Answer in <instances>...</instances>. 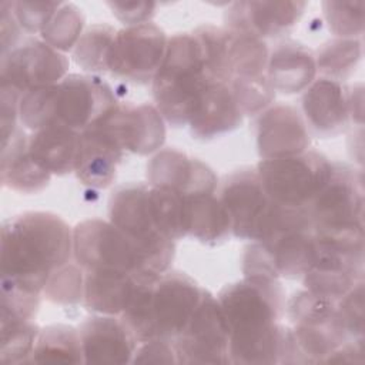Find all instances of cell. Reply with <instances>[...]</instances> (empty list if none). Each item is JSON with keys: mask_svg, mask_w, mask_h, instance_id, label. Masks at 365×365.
Listing matches in <instances>:
<instances>
[{"mask_svg": "<svg viewBox=\"0 0 365 365\" xmlns=\"http://www.w3.org/2000/svg\"><path fill=\"white\" fill-rule=\"evenodd\" d=\"M228 86L242 115L261 114L275 98V91L265 74L255 77H232Z\"/></svg>", "mask_w": 365, "mask_h": 365, "instance_id": "37", "label": "cell"}, {"mask_svg": "<svg viewBox=\"0 0 365 365\" xmlns=\"http://www.w3.org/2000/svg\"><path fill=\"white\" fill-rule=\"evenodd\" d=\"M257 145L262 160L301 154L309 145L305 121L291 106L268 107L257 120Z\"/></svg>", "mask_w": 365, "mask_h": 365, "instance_id": "20", "label": "cell"}, {"mask_svg": "<svg viewBox=\"0 0 365 365\" xmlns=\"http://www.w3.org/2000/svg\"><path fill=\"white\" fill-rule=\"evenodd\" d=\"M168 37L153 23L117 30L108 57V73L133 83H153L167 50Z\"/></svg>", "mask_w": 365, "mask_h": 365, "instance_id": "15", "label": "cell"}, {"mask_svg": "<svg viewBox=\"0 0 365 365\" xmlns=\"http://www.w3.org/2000/svg\"><path fill=\"white\" fill-rule=\"evenodd\" d=\"M255 171L274 202L302 210L328 182L332 163L321 153L307 150L297 155L261 160Z\"/></svg>", "mask_w": 365, "mask_h": 365, "instance_id": "7", "label": "cell"}, {"mask_svg": "<svg viewBox=\"0 0 365 365\" xmlns=\"http://www.w3.org/2000/svg\"><path fill=\"white\" fill-rule=\"evenodd\" d=\"M171 342L178 364H231L230 329L212 294L202 289L191 318Z\"/></svg>", "mask_w": 365, "mask_h": 365, "instance_id": "13", "label": "cell"}, {"mask_svg": "<svg viewBox=\"0 0 365 365\" xmlns=\"http://www.w3.org/2000/svg\"><path fill=\"white\" fill-rule=\"evenodd\" d=\"M202 295L197 282L180 271H165L138 288L120 315L138 344L173 341L191 318Z\"/></svg>", "mask_w": 365, "mask_h": 365, "instance_id": "3", "label": "cell"}, {"mask_svg": "<svg viewBox=\"0 0 365 365\" xmlns=\"http://www.w3.org/2000/svg\"><path fill=\"white\" fill-rule=\"evenodd\" d=\"M302 110L315 133L335 135L345 130L351 120L349 91L338 80L317 78L304 91Z\"/></svg>", "mask_w": 365, "mask_h": 365, "instance_id": "23", "label": "cell"}, {"mask_svg": "<svg viewBox=\"0 0 365 365\" xmlns=\"http://www.w3.org/2000/svg\"><path fill=\"white\" fill-rule=\"evenodd\" d=\"M314 237L315 257L302 275L305 289L338 301L364 279V227Z\"/></svg>", "mask_w": 365, "mask_h": 365, "instance_id": "6", "label": "cell"}, {"mask_svg": "<svg viewBox=\"0 0 365 365\" xmlns=\"http://www.w3.org/2000/svg\"><path fill=\"white\" fill-rule=\"evenodd\" d=\"M228 43L232 77H255L265 74L269 51L264 40L251 34L228 30Z\"/></svg>", "mask_w": 365, "mask_h": 365, "instance_id": "34", "label": "cell"}, {"mask_svg": "<svg viewBox=\"0 0 365 365\" xmlns=\"http://www.w3.org/2000/svg\"><path fill=\"white\" fill-rule=\"evenodd\" d=\"M84 16L73 3H63L41 31V40L63 53L76 47L83 34Z\"/></svg>", "mask_w": 365, "mask_h": 365, "instance_id": "36", "label": "cell"}, {"mask_svg": "<svg viewBox=\"0 0 365 365\" xmlns=\"http://www.w3.org/2000/svg\"><path fill=\"white\" fill-rule=\"evenodd\" d=\"M123 271H84V307L100 315H121L143 282L157 278Z\"/></svg>", "mask_w": 365, "mask_h": 365, "instance_id": "24", "label": "cell"}, {"mask_svg": "<svg viewBox=\"0 0 365 365\" xmlns=\"http://www.w3.org/2000/svg\"><path fill=\"white\" fill-rule=\"evenodd\" d=\"M214 83L205 71L194 33H178L168 38L164 60L153 80L155 108L173 125L188 124L194 111Z\"/></svg>", "mask_w": 365, "mask_h": 365, "instance_id": "5", "label": "cell"}, {"mask_svg": "<svg viewBox=\"0 0 365 365\" xmlns=\"http://www.w3.org/2000/svg\"><path fill=\"white\" fill-rule=\"evenodd\" d=\"M30 362L84 364L80 331L63 324L40 329Z\"/></svg>", "mask_w": 365, "mask_h": 365, "instance_id": "30", "label": "cell"}, {"mask_svg": "<svg viewBox=\"0 0 365 365\" xmlns=\"http://www.w3.org/2000/svg\"><path fill=\"white\" fill-rule=\"evenodd\" d=\"M362 57L359 38H334L318 50L315 56L317 71L332 80L349 77Z\"/></svg>", "mask_w": 365, "mask_h": 365, "instance_id": "35", "label": "cell"}, {"mask_svg": "<svg viewBox=\"0 0 365 365\" xmlns=\"http://www.w3.org/2000/svg\"><path fill=\"white\" fill-rule=\"evenodd\" d=\"M43 292L54 304L73 305L81 302L84 295V269L74 264L57 268L48 277Z\"/></svg>", "mask_w": 365, "mask_h": 365, "instance_id": "40", "label": "cell"}, {"mask_svg": "<svg viewBox=\"0 0 365 365\" xmlns=\"http://www.w3.org/2000/svg\"><path fill=\"white\" fill-rule=\"evenodd\" d=\"M21 94L9 86L1 84V143L6 141L19 127V104Z\"/></svg>", "mask_w": 365, "mask_h": 365, "instance_id": "46", "label": "cell"}, {"mask_svg": "<svg viewBox=\"0 0 365 365\" xmlns=\"http://www.w3.org/2000/svg\"><path fill=\"white\" fill-rule=\"evenodd\" d=\"M117 30L108 24H94L83 31L73 48V58L87 73H108V57Z\"/></svg>", "mask_w": 365, "mask_h": 365, "instance_id": "31", "label": "cell"}, {"mask_svg": "<svg viewBox=\"0 0 365 365\" xmlns=\"http://www.w3.org/2000/svg\"><path fill=\"white\" fill-rule=\"evenodd\" d=\"M68 71L67 57L38 38H26L1 56L0 80L21 96L60 83Z\"/></svg>", "mask_w": 365, "mask_h": 365, "instance_id": "16", "label": "cell"}, {"mask_svg": "<svg viewBox=\"0 0 365 365\" xmlns=\"http://www.w3.org/2000/svg\"><path fill=\"white\" fill-rule=\"evenodd\" d=\"M107 6L127 27L150 23L157 7V4L151 1H108Z\"/></svg>", "mask_w": 365, "mask_h": 365, "instance_id": "45", "label": "cell"}, {"mask_svg": "<svg viewBox=\"0 0 365 365\" xmlns=\"http://www.w3.org/2000/svg\"><path fill=\"white\" fill-rule=\"evenodd\" d=\"M237 238L262 241L294 230H311L305 208H287L274 202L255 170H238L225 177L220 194Z\"/></svg>", "mask_w": 365, "mask_h": 365, "instance_id": "4", "label": "cell"}, {"mask_svg": "<svg viewBox=\"0 0 365 365\" xmlns=\"http://www.w3.org/2000/svg\"><path fill=\"white\" fill-rule=\"evenodd\" d=\"M364 1H324V17L339 38H356L364 33Z\"/></svg>", "mask_w": 365, "mask_h": 365, "instance_id": "41", "label": "cell"}, {"mask_svg": "<svg viewBox=\"0 0 365 365\" xmlns=\"http://www.w3.org/2000/svg\"><path fill=\"white\" fill-rule=\"evenodd\" d=\"M71 255L73 231L53 212L30 211L3 222L1 281L41 294L48 277Z\"/></svg>", "mask_w": 365, "mask_h": 365, "instance_id": "2", "label": "cell"}, {"mask_svg": "<svg viewBox=\"0 0 365 365\" xmlns=\"http://www.w3.org/2000/svg\"><path fill=\"white\" fill-rule=\"evenodd\" d=\"M80 133L64 125H50L29 135V151L33 160L51 175L74 171Z\"/></svg>", "mask_w": 365, "mask_h": 365, "instance_id": "28", "label": "cell"}, {"mask_svg": "<svg viewBox=\"0 0 365 365\" xmlns=\"http://www.w3.org/2000/svg\"><path fill=\"white\" fill-rule=\"evenodd\" d=\"M150 185L127 184L108 200V217L140 248L148 268L155 274L168 271L174 258V241L155 225L148 202Z\"/></svg>", "mask_w": 365, "mask_h": 365, "instance_id": "8", "label": "cell"}, {"mask_svg": "<svg viewBox=\"0 0 365 365\" xmlns=\"http://www.w3.org/2000/svg\"><path fill=\"white\" fill-rule=\"evenodd\" d=\"M349 115L358 124L362 123V86H358L349 91Z\"/></svg>", "mask_w": 365, "mask_h": 365, "instance_id": "49", "label": "cell"}, {"mask_svg": "<svg viewBox=\"0 0 365 365\" xmlns=\"http://www.w3.org/2000/svg\"><path fill=\"white\" fill-rule=\"evenodd\" d=\"M84 364H128L137 349V339L115 315H96L80 328Z\"/></svg>", "mask_w": 365, "mask_h": 365, "instance_id": "22", "label": "cell"}, {"mask_svg": "<svg viewBox=\"0 0 365 365\" xmlns=\"http://www.w3.org/2000/svg\"><path fill=\"white\" fill-rule=\"evenodd\" d=\"M336 308L348 336L364 338V279L336 301Z\"/></svg>", "mask_w": 365, "mask_h": 365, "instance_id": "43", "label": "cell"}, {"mask_svg": "<svg viewBox=\"0 0 365 365\" xmlns=\"http://www.w3.org/2000/svg\"><path fill=\"white\" fill-rule=\"evenodd\" d=\"M285 314L302 362H324L348 341V334L336 308V301L307 289L295 292L285 302Z\"/></svg>", "mask_w": 365, "mask_h": 365, "instance_id": "9", "label": "cell"}, {"mask_svg": "<svg viewBox=\"0 0 365 365\" xmlns=\"http://www.w3.org/2000/svg\"><path fill=\"white\" fill-rule=\"evenodd\" d=\"M364 338L346 341L339 348H336L332 354H329L324 362H364Z\"/></svg>", "mask_w": 365, "mask_h": 365, "instance_id": "48", "label": "cell"}, {"mask_svg": "<svg viewBox=\"0 0 365 365\" xmlns=\"http://www.w3.org/2000/svg\"><path fill=\"white\" fill-rule=\"evenodd\" d=\"M61 4V1L19 0L11 1V10L23 30L27 33H41Z\"/></svg>", "mask_w": 365, "mask_h": 365, "instance_id": "42", "label": "cell"}, {"mask_svg": "<svg viewBox=\"0 0 365 365\" xmlns=\"http://www.w3.org/2000/svg\"><path fill=\"white\" fill-rule=\"evenodd\" d=\"M51 174L43 170L30 155L29 135L17 127L16 131L1 143V184L13 191L34 194L44 190Z\"/></svg>", "mask_w": 365, "mask_h": 365, "instance_id": "27", "label": "cell"}, {"mask_svg": "<svg viewBox=\"0 0 365 365\" xmlns=\"http://www.w3.org/2000/svg\"><path fill=\"white\" fill-rule=\"evenodd\" d=\"M54 123L78 133L106 118L118 104L98 76L68 74L54 84Z\"/></svg>", "mask_w": 365, "mask_h": 365, "instance_id": "14", "label": "cell"}, {"mask_svg": "<svg viewBox=\"0 0 365 365\" xmlns=\"http://www.w3.org/2000/svg\"><path fill=\"white\" fill-rule=\"evenodd\" d=\"M124 148L104 118L80 133L74 173L91 188H107L115 178Z\"/></svg>", "mask_w": 365, "mask_h": 365, "instance_id": "17", "label": "cell"}, {"mask_svg": "<svg viewBox=\"0 0 365 365\" xmlns=\"http://www.w3.org/2000/svg\"><path fill=\"white\" fill-rule=\"evenodd\" d=\"M304 1H235L225 11V29L261 40L291 30L302 16Z\"/></svg>", "mask_w": 365, "mask_h": 365, "instance_id": "19", "label": "cell"}, {"mask_svg": "<svg viewBox=\"0 0 365 365\" xmlns=\"http://www.w3.org/2000/svg\"><path fill=\"white\" fill-rule=\"evenodd\" d=\"M0 285V327L33 321L40 307V294L6 281H1Z\"/></svg>", "mask_w": 365, "mask_h": 365, "instance_id": "39", "label": "cell"}, {"mask_svg": "<svg viewBox=\"0 0 365 365\" xmlns=\"http://www.w3.org/2000/svg\"><path fill=\"white\" fill-rule=\"evenodd\" d=\"M151 215L157 228L170 240L177 241L185 234L187 197L165 188L151 187L148 192Z\"/></svg>", "mask_w": 365, "mask_h": 365, "instance_id": "33", "label": "cell"}, {"mask_svg": "<svg viewBox=\"0 0 365 365\" xmlns=\"http://www.w3.org/2000/svg\"><path fill=\"white\" fill-rule=\"evenodd\" d=\"M133 364H178L171 341L153 339L143 342L134 352Z\"/></svg>", "mask_w": 365, "mask_h": 365, "instance_id": "44", "label": "cell"}, {"mask_svg": "<svg viewBox=\"0 0 365 365\" xmlns=\"http://www.w3.org/2000/svg\"><path fill=\"white\" fill-rule=\"evenodd\" d=\"M364 177L346 164L332 163L328 182L305 208L314 234L364 227Z\"/></svg>", "mask_w": 365, "mask_h": 365, "instance_id": "11", "label": "cell"}, {"mask_svg": "<svg viewBox=\"0 0 365 365\" xmlns=\"http://www.w3.org/2000/svg\"><path fill=\"white\" fill-rule=\"evenodd\" d=\"M242 117L228 83L214 81L202 94L188 124L195 138L208 140L235 130Z\"/></svg>", "mask_w": 365, "mask_h": 365, "instance_id": "26", "label": "cell"}, {"mask_svg": "<svg viewBox=\"0 0 365 365\" xmlns=\"http://www.w3.org/2000/svg\"><path fill=\"white\" fill-rule=\"evenodd\" d=\"M230 329L231 364L302 362L291 328L279 324L285 292L278 279L244 277L217 297Z\"/></svg>", "mask_w": 365, "mask_h": 365, "instance_id": "1", "label": "cell"}, {"mask_svg": "<svg viewBox=\"0 0 365 365\" xmlns=\"http://www.w3.org/2000/svg\"><path fill=\"white\" fill-rule=\"evenodd\" d=\"M0 26H1V56L13 50L20 43V33L21 27L17 23L13 10L11 1H1L0 3Z\"/></svg>", "mask_w": 365, "mask_h": 365, "instance_id": "47", "label": "cell"}, {"mask_svg": "<svg viewBox=\"0 0 365 365\" xmlns=\"http://www.w3.org/2000/svg\"><path fill=\"white\" fill-rule=\"evenodd\" d=\"M0 359L3 364L30 362L40 328L33 321L0 327Z\"/></svg>", "mask_w": 365, "mask_h": 365, "instance_id": "38", "label": "cell"}, {"mask_svg": "<svg viewBox=\"0 0 365 365\" xmlns=\"http://www.w3.org/2000/svg\"><path fill=\"white\" fill-rule=\"evenodd\" d=\"M147 178L151 187L175 191L184 197L215 192L214 171L197 158L175 150L158 151L147 165Z\"/></svg>", "mask_w": 365, "mask_h": 365, "instance_id": "18", "label": "cell"}, {"mask_svg": "<svg viewBox=\"0 0 365 365\" xmlns=\"http://www.w3.org/2000/svg\"><path fill=\"white\" fill-rule=\"evenodd\" d=\"M231 232L230 217L215 192L187 197L185 234L202 244H218Z\"/></svg>", "mask_w": 365, "mask_h": 365, "instance_id": "29", "label": "cell"}, {"mask_svg": "<svg viewBox=\"0 0 365 365\" xmlns=\"http://www.w3.org/2000/svg\"><path fill=\"white\" fill-rule=\"evenodd\" d=\"M315 237L311 230H294L262 241H252L242 257L245 277L298 278L315 257Z\"/></svg>", "mask_w": 365, "mask_h": 365, "instance_id": "12", "label": "cell"}, {"mask_svg": "<svg viewBox=\"0 0 365 365\" xmlns=\"http://www.w3.org/2000/svg\"><path fill=\"white\" fill-rule=\"evenodd\" d=\"M73 257L87 271H123L155 277L140 248L111 221L86 220L73 230Z\"/></svg>", "mask_w": 365, "mask_h": 365, "instance_id": "10", "label": "cell"}, {"mask_svg": "<svg viewBox=\"0 0 365 365\" xmlns=\"http://www.w3.org/2000/svg\"><path fill=\"white\" fill-rule=\"evenodd\" d=\"M104 121L124 151L147 155L160 150L165 140V120L150 104L118 103Z\"/></svg>", "mask_w": 365, "mask_h": 365, "instance_id": "21", "label": "cell"}, {"mask_svg": "<svg viewBox=\"0 0 365 365\" xmlns=\"http://www.w3.org/2000/svg\"><path fill=\"white\" fill-rule=\"evenodd\" d=\"M315 76V56L304 44L285 41L278 44L268 56L265 77L274 91L282 94L305 91Z\"/></svg>", "mask_w": 365, "mask_h": 365, "instance_id": "25", "label": "cell"}, {"mask_svg": "<svg viewBox=\"0 0 365 365\" xmlns=\"http://www.w3.org/2000/svg\"><path fill=\"white\" fill-rule=\"evenodd\" d=\"M192 33L198 40L207 74L214 81L228 83L232 78L228 30L205 24Z\"/></svg>", "mask_w": 365, "mask_h": 365, "instance_id": "32", "label": "cell"}]
</instances>
